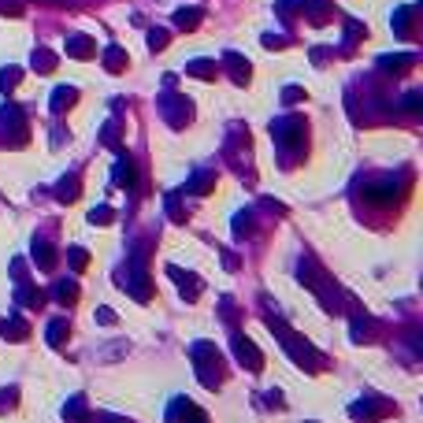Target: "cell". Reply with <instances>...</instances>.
Here are the masks:
<instances>
[{
  "label": "cell",
  "mask_w": 423,
  "mask_h": 423,
  "mask_svg": "<svg viewBox=\"0 0 423 423\" xmlns=\"http://www.w3.org/2000/svg\"><path fill=\"white\" fill-rule=\"evenodd\" d=\"M234 353H238V361H242L249 371H260L264 367V356H260V349H256L249 338H242V334H234Z\"/></svg>",
  "instance_id": "52a82bcc"
},
{
  "label": "cell",
  "mask_w": 423,
  "mask_h": 423,
  "mask_svg": "<svg viewBox=\"0 0 423 423\" xmlns=\"http://www.w3.org/2000/svg\"><path fill=\"white\" fill-rule=\"evenodd\" d=\"M275 12H279L282 19H293V15L301 12V0H279V4H275Z\"/></svg>",
  "instance_id": "4dcf8cb0"
},
{
  "label": "cell",
  "mask_w": 423,
  "mask_h": 423,
  "mask_svg": "<svg viewBox=\"0 0 423 423\" xmlns=\"http://www.w3.org/2000/svg\"><path fill=\"white\" fill-rule=\"evenodd\" d=\"M201 19H205V12H201V8H179V12H174V26H179V30H197L201 26Z\"/></svg>",
  "instance_id": "2e32d148"
},
{
  "label": "cell",
  "mask_w": 423,
  "mask_h": 423,
  "mask_svg": "<svg viewBox=\"0 0 423 423\" xmlns=\"http://www.w3.org/2000/svg\"><path fill=\"white\" fill-rule=\"evenodd\" d=\"M63 334H67V323H63V319H52V327H49V345H60Z\"/></svg>",
  "instance_id": "d6a6232c"
},
{
  "label": "cell",
  "mask_w": 423,
  "mask_h": 423,
  "mask_svg": "<svg viewBox=\"0 0 423 423\" xmlns=\"http://www.w3.org/2000/svg\"><path fill=\"white\" fill-rule=\"evenodd\" d=\"M0 15H23L19 0H0Z\"/></svg>",
  "instance_id": "74e56055"
},
{
  "label": "cell",
  "mask_w": 423,
  "mask_h": 423,
  "mask_svg": "<svg viewBox=\"0 0 423 423\" xmlns=\"http://www.w3.org/2000/svg\"><path fill=\"white\" fill-rule=\"evenodd\" d=\"M168 423H205V412H201L190 398H174L168 404Z\"/></svg>",
  "instance_id": "277c9868"
},
{
  "label": "cell",
  "mask_w": 423,
  "mask_h": 423,
  "mask_svg": "<svg viewBox=\"0 0 423 423\" xmlns=\"http://www.w3.org/2000/svg\"><path fill=\"white\" fill-rule=\"evenodd\" d=\"M223 67H227V75L234 78V86H245V82L253 78V67L242 52H223Z\"/></svg>",
  "instance_id": "8992f818"
},
{
  "label": "cell",
  "mask_w": 423,
  "mask_h": 423,
  "mask_svg": "<svg viewBox=\"0 0 423 423\" xmlns=\"http://www.w3.org/2000/svg\"><path fill=\"white\" fill-rule=\"evenodd\" d=\"M386 412H393V404L390 401H379V398H367V401H356L353 404V420H361V423L382 420Z\"/></svg>",
  "instance_id": "5b68a950"
},
{
  "label": "cell",
  "mask_w": 423,
  "mask_h": 423,
  "mask_svg": "<svg viewBox=\"0 0 423 423\" xmlns=\"http://www.w3.org/2000/svg\"><path fill=\"white\" fill-rule=\"evenodd\" d=\"M75 100H78V89H75V86H60V89H52V112L63 115L67 108H75Z\"/></svg>",
  "instance_id": "5bb4252c"
},
{
  "label": "cell",
  "mask_w": 423,
  "mask_h": 423,
  "mask_svg": "<svg viewBox=\"0 0 423 423\" xmlns=\"http://www.w3.org/2000/svg\"><path fill=\"white\" fill-rule=\"evenodd\" d=\"M271 137H275V145H279V152H282V163L293 168V163L305 156L308 126H305V119H301V115H282V119H275V123H271Z\"/></svg>",
  "instance_id": "6da1fadb"
},
{
  "label": "cell",
  "mask_w": 423,
  "mask_h": 423,
  "mask_svg": "<svg viewBox=\"0 0 423 423\" xmlns=\"http://www.w3.org/2000/svg\"><path fill=\"white\" fill-rule=\"evenodd\" d=\"M168 275H171L174 282H179V286H182V293H186L190 301L201 293V279H197V275H193V271H182V268H174V264H171V268H168Z\"/></svg>",
  "instance_id": "7c38bea8"
},
{
  "label": "cell",
  "mask_w": 423,
  "mask_h": 423,
  "mask_svg": "<svg viewBox=\"0 0 423 423\" xmlns=\"http://www.w3.org/2000/svg\"><path fill=\"white\" fill-rule=\"evenodd\" d=\"M97 52V45L89 34H67V56H75V60H89Z\"/></svg>",
  "instance_id": "9c48e42d"
},
{
  "label": "cell",
  "mask_w": 423,
  "mask_h": 423,
  "mask_svg": "<svg viewBox=\"0 0 423 423\" xmlns=\"http://www.w3.org/2000/svg\"><path fill=\"white\" fill-rule=\"evenodd\" d=\"M297 100H305V89H301V86H286V89H282V104H297Z\"/></svg>",
  "instance_id": "e575fe53"
},
{
  "label": "cell",
  "mask_w": 423,
  "mask_h": 423,
  "mask_svg": "<svg viewBox=\"0 0 423 423\" xmlns=\"http://www.w3.org/2000/svg\"><path fill=\"white\" fill-rule=\"evenodd\" d=\"M160 112H163V119H168L174 130H182V126L193 119V104L182 93H163L160 97Z\"/></svg>",
  "instance_id": "3957f363"
},
{
  "label": "cell",
  "mask_w": 423,
  "mask_h": 423,
  "mask_svg": "<svg viewBox=\"0 0 423 423\" xmlns=\"http://www.w3.org/2000/svg\"><path fill=\"white\" fill-rule=\"evenodd\" d=\"M0 330H4V338H12V342H23V338H30V327H26V319H4L0 323Z\"/></svg>",
  "instance_id": "ffe728a7"
},
{
  "label": "cell",
  "mask_w": 423,
  "mask_h": 423,
  "mask_svg": "<svg viewBox=\"0 0 423 423\" xmlns=\"http://www.w3.org/2000/svg\"><path fill=\"white\" fill-rule=\"evenodd\" d=\"M393 34L398 38H412V8H398L393 12Z\"/></svg>",
  "instance_id": "603a6c76"
},
{
  "label": "cell",
  "mask_w": 423,
  "mask_h": 423,
  "mask_svg": "<svg viewBox=\"0 0 423 423\" xmlns=\"http://www.w3.org/2000/svg\"><path fill=\"white\" fill-rule=\"evenodd\" d=\"M112 182H115V186H123V190H134L137 186V171H134V163L126 160V156H119V160H115Z\"/></svg>",
  "instance_id": "8fae6325"
},
{
  "label": "cell",
  "mask_w": 423,
  "mask_h": 423,
  "mask_svg": "<svg viewBox=\"0 0 423 423\" xmlns=\"http://www.w3.org/2000/svg\"><path fill=\"white\" fill-rule=\"evenodd\" d=\"M301 12L308 15L312 26H323L330 15H334V4H330V0H301Z\"/></svg>",
  "instance_id": "ba28073f"
},
{
  "label": "cell",
  "mask_w": 423,
  "mask_h": 423,
  "mask_svg": "<svg viewBox=\"0 0 423 423\" xmlns=\"http://www.w3.org/2000/svg\"><path fill=\"white\" fill-rule=\"evenodd\" d=\"M286 38H275V34H264V49H282Z\"/></svg>",
  "instance_id": "f35d334b"
},
{
  "label": "cell",
  "mask_w": 423,
  "mask_h": 423,
  "mask_svg": "<svg viewBox=\"0 0 423 423\" xmlns=\"http://www.w3.org/2000/svg\"><path fill=\"white\" fill-rule=\"evenodd\" d=\"M168 41H171V34H168V30H160V26H152V30H149V49H152V52L168 49Z\"/></svg>",
  "instance_id": "484cf974"
},
{
  "label": "cell",
  "mask_w": 423,
  "mask_h": 423,
  "mask_svg": "<svg viewBox=\"0 0 423 423\" xmlns=\"http://www.w3.org/2000/svg\"><path fill=\"white\" fill-rule=\"evenodd\" d=\"M253 231V212H238L234 216V234H249Z\"/></svg>",
  "instance_id": "1f68e13d"
},
{
  "label": "cell",
  "mask_w": 423,
  "mask_h": 423,
  "mask_svg": "<svg viewBox=\"0 0 423 423\" xmlns=\"http://www.w3.org/2000/svg\"><path fill=\"white\" fill-rule=\"evenodd\" d=\"M212 190H216V174L212 171H197L186 182V193H197V197H205V193H212Z\"/></svg>",
  "instance_id": "ac0fdd59"
},
{
  "label": "cell",
  "mask_w": 423,
  "mask_h": 423,
  "mask_svg": "<svg viewBox=\"0 0 423 423\" xmlns=\"http://www.w3.org/2000/svg\"><path fill=\"white\" fill-rule=\"evenodd\" d=\"M112 423H123V420H112Z\"/></svg>",
  "instance_id": "b9f144b4"
},
{
  "label": "cell",
  "mask_w": 423,
  "mask_h": 423,
  "mask_svg": "<svg viewBox=\"0 0 423 423\" xmlns=\"http://www.w3.org/2000/svg\"><path fill=\"white\" fill-rule=\"evenodd\" d=\"M67 260H71V268H75V271H86L89 268V253L86 249H67Z\"/></svg>",
  "instance_id": "83f0119b"
},
{
  "label": "cell",
  "mask_w": 423,
  "mask_h": 423,
  "mask_svg": "<svg viewBox=\"0 0 423 423\" xmlns=\"http://www.w3.org/2000/svg\"><path fill=\"white\" fill-rule=\"evenodd\" d=\"M412 63H416V56H412V52H398V56H379V71H382V75H404Z\"/></svg>",
  "instance_id": "30bf717a"
},
{
  "label": "cell",
  "mask_w": 423,
  "mask_h": 423,
  "mask_svg": "<svg viewBox=\"0 0 423 423\" xmlns=\"http://www.w3.org/2000/svg\"><path fill=\"white\" fill-rule=\"evenodd\" d=\"M193 364H197L201 382L216 390L219 379H223V364H219V356H216V353H212V345H208V342H197V345H193Z\"/></svg>",
  "instance_id": "7a4b0ae2"
},
{
  "label": "cell",
  "mask_w": 423,
  "mask_h": 423,
  "mask_svg": "<svg viewBox=\"0 0 423 423\" xmlns=\"http://www.w3.org/2000/svg\"><path fill=\"white\" fill-rule=\"evenodd\" d=\"M34 71H38V75H52V71H56V52H49V49H38L34 52Z\"/></svg>",
  "instance_id": "7402d4cb"
},
{
  "label": "cell",
  "mask_w": 423,
  "mask_h": 423,
  "mask_svg": "<svg viewBox=\"0 0 423 423\" xmlns=\"http://www.w3.org/2000/svg\"><path fill=\"white\" fill-rule=\"evenodd\" d=\"M82 193V182L78 174H63V179L56 182V201H63V205H71V201H78Z\"/></svg>",
  "instance_id": "4fadbf2b"
},
{
  "label": "cell",
  "mask_w": 423,
  "mask_h": 423,
  "mask_svg": "<svg viewBox=\"0 0 423 423\" xmlns=\"http://www.w3.org/2000/svg\"><path fill=\"white\" fill-rule=\"evenodd\" d=\"M361 38H367V26L356 23V19H349V23H345V49H353Z\"/></svg>",
  "instance_id": "d4e9b609"
},
{
  "label": "cell",
  "mask_w": 423,
  "mask_h": 423,
  "mask_svg": "<svg viewBox=\"0 0 423 423\" xmlns=\"http://www.w3.org/2000/svg\"><path fill=\"white\" fill-rule=\"evenodd\" d=\"M52 293H56V301H60V305H75V301H78V282L60 279L56 286H52Z\"/></svg>",
  "instance_id": "44dd1931"
},
{
  "label": "cell",
  "mask_w": 423,
  "mask_h": 423,
  "mask_svg": "<svg viewBox=\"0 0 423 423\" xmlns=\"http://www.w3.org/2000/svg\"><path fill=\"white\" fill-rule=\"evenodd\" d=\"M19 301H23V305H41V290L19 286Z\"/></svg>",
  "instance_id": "8d00e7d4"
},
{
  "label": "cell",
  "mask_w": 423,
  "mask_h": 423,
  "mask_svg": "<svg viewBox=\"0 0 423 423\" xmlns=\"http://www.w3.org/2000/svg\"><path fill=\"white\" fill-rule=\"evenodd\" d=\"M168 216L174 219V223H186V212H182V201H179V193H171V197H168Z\"/></svg>",
  "instance_id": "f546056e"
},
{
  "label": "cell",
  "mask_w": 423,
  "mask_h": 423,
  "mask_svg": "<svg viewBox=\"0 0 423 423\" xmlns=\"http://www.w3.org/2000/svg\"><path fill=\"white\" fill-rule=\"evenodd\" d=\"M126 63H130V56H126L119 45H108V49H104V71H112V75H123Z\"/></svg>",
  "instance_id": "9a60e30c"
},
{
  "label": "cell",
  "mask_w": 423,
  "mask_h": 423,
  "mask_svg": "<svg viewBox=\"0 0 423 423\" xmlns=\"http://www.w3.org/2000/svg\"><path fill=\"white\" fill-rule=\"evenodd\" d=\"M63 416H67L71 423H86V401H82V398H75V401L67 404V412H63Z\"/></svg>",
  "instance_id": "4316f807"
},
{
  "label": "cell",
  "mask_w": 423,
  "mask_h": 423,
  "mask_svg": "<svg viewBox=\"0 0 423 423\" xmlns=\"http://www.w3.org/2000/svg\"><path fill=\"white\" fill-rule=\"evenodd\" d=\"M19 82H23V71L19 67H0V89H4V93H12Z\"/></svg>",
  "instance_id": "cb8c5ba5"
},
{
  "label": "cell",
  "mask_w": 423,
  "mask_h": 423,
  "mask_svg": "<svg viewBox=\"0 0 423 423\" xmlns=\"http://www.w3.org/2000/svg\"><path fill=\"white\" fill-rule=\"evenodd\" d=\"M97 319L100 323H115V312L112 308H97Z\"/></svg>",
  "instance_id": "ab89813d"
},
{
  "label": "cell",
  "mask_w": 423,
  "mask_h": 423,
  "mask_svg": "<svg viewBox=\"0 0 423 423\" xmlns=\"http://www.w3.org/2000/svg\"><path fill=\"white\" fill-rule=\"evenodd\" d=\"M216 71H219V67H216V60H205V56L186 63V75H193V78H205V82L216 78Z\"/></svg>",
  "instance_id": "d6986e66"
},
{
  "label": "cell",
  "mask_w": 423,
  "mask_h": 423,
  "mask_svg": "<svg viewBox=\"0 0 423 423\" xmlns=\"http://www.w3.org/2000/svg\"><path fill=\"white\" fill-rule=\"evenodd\" d=\"M100 141L112 145V149H119V123H108V126H104V134H100Z\"/></svg>",
  "instance_id": "836d02e7"
},
{
  "label": "cell",
  "mask_w": 423,
  "mask_h": 423,
  "mask_svg": "<svg viewBox=\"0 0 423 423\" xmlns=\"http://www.w3.org/2000/svg\"><path fill=\"white\" fill-rule=\"evenodd\" d=\"M30 253H34V260H38V268H41V271L56 268V249H52L49 242H41V238H38V242L30 245Z\"/></svg>",
  "instance_id": "e0dca14e"
},
{
  "label": "cell",
  "mask_w": 423,
  "mask_h": 423,
  "mask_svg": "<svg viewBox=\"0 0 423 423\" xmlns=\"http://www.w3.org/2000/svg\"><path fill=\"white\" fill-rule=\"evenodd\" d=\"M45 4H71V0H45Z\"/></svg>",
  "instance_id": "60d3db41"
},
{
  "label": "cell",
  "mask_w": 423,
  "mask_h": 423,
  "mask_svg": "<svg viewBox=\"0 0 423 423\" xmlns=\"http://www.w3.org/2000/svg\"><path fill=\"white\" fill-rule=\"evenodd\" d=\"M112 219H115V212L108 208V205H97L93 212H89V223H100V227H104V223H112Z\"/></svg>",
  "instance_id": "f1b7e54d"
},
{
  "label": "cell",
  "mask_w": 423,
  "mask_h": 423,
  "mask_svg": "<svg viewBox=\"0 0 423 423\" xmlns=\"http://www.w3.org/2000/svg\"><path fill=\"white\" fill-rule=\"evenodd\" d=\"M420 108H423V93H420V89H412V93L404 97V112H412V115H416Z\"/></svg>",
  "instance_id": "d590c367"
}]
</instances>
